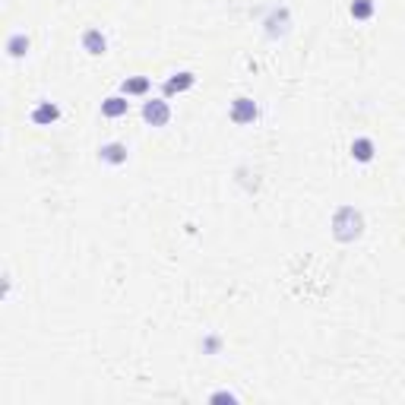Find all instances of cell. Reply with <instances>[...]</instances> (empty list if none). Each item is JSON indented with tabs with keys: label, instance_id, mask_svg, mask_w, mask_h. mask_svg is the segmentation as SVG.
Instances as JSON below:
<instances>
[{
	"label": "cell",
	"instance_id": "obj_13",
	"mask_svg": "<svg viewBox=\"0 0 405 405\" xmlns=\"http://www.w3.org/2000/svg\"><path fill=\"white\" fill-rule=\"evenodd\" d=\"M374 10H377L374 0H352L348 13H352V19H358V23H368L370 16H374Z\"/></svg>",
	"mask_w": 405,
	"mask_h": 405
},
{
	"label": "cell",
	"instance_id": "obj_10",
	"mask_svg": "<svg viewBox=\"0 0 405 405\" xmlns=\"http://www.w3.org/2000/svg\"><path fill=\"white\" fill-rule=\"evenodd\" d=\"M127 111H130V102H127V95H124V92H120V95H108L105 102H102V114H105V117H111V120L127 117Z\"/></svg>",
	"mask_w": 405,
	"mask_h": 405
},
{
	"label": "cell",
	"instance_id": "obj_2",
	"mask_svg": "<svg viewBox=\"0 0 405 405\" xmlns=\"http://www.w3.org/2000/svg\"><path fill=\"white\" fill-rule=\"evenodd\" d=\"M228 117H232V124H238V127H247V124H254V120L260 117V108H256L254 98L238 95L232 102V111H228Z\"/></svg>",
	"mask_w": 405,
	"mask_h": 405
},
{
	"label": "cell",
	"instance_id": "obj_6",
	"mask_svg": "<svg viewBox=\"0 0 405 405\" xmlns=\"http://www.w3.org/2000/svg\"><path fill=\"white\" fill-rule=\"evenodd\" d=\"M196 86V76L190 73V70H180V73H171L165 79V86H162V92L165 95H178V92H187Z\"/></svg>",
	"mask_w": 405,
	"mask_h": 405
},
{
	"label": "cell",
	"instance_id": "obj_12",
	"mask_svg": "<svg viewBox=\"0 0 405 405\" xmlns=\"http://www.w3.org/2000/svg\"><path fill=\"white\" fill-rule=\"evenodd\" d=\"M7 54L10 57H26V54H29V35H26V32H16V35H10L7 38Z\"/></svg>",
	"mask_w": 405,
	"mask_h": 405
},
{
	"label": "cell",
	"instance_id": "obj_8",
	"mask_svg": "<svg viewBox=\"0 0 405 405\" xmlns=\"http://www.w3.org/2000/svg\"><path fill=\"white\" fill-rule=\"evenodd\" d=\"M79 41H83V51L92 54V57H102L108 51V38L102 35V29H86Z\"/></svg>",
	"mask_w": 405,
	"mask_h": 405
},
{
	"label": "cell",
	"instance_id": "obj_7",
	"mask_svg": "<svg viewBox=\"0 0 405 405\" xmlns=\"http://www.w3.org/2000/svg\"><path fill=\"white\" fill-rule=\"evenodd\" d=\"M377 156V146L370 136H355L352 140V158L358 162V165H370Z\"/></svg>",
	"mask_w": 405,
	"mask_h": 405
},
{
	"label": "cell",
	"instance_id": "obj_1",
	"mask_svg": "<svg viewBox=\"0 0 405 405\" xmlns=\"http://www.w3.org/2000/svg\"><path fill=\"white\" fill-rule=\"evenodd\" d=\"M361 234H364V216L355 206H339L332 212V238L342 241V244H352Z\"/></svg>",
	"mask_w": 405,
	"mask_h": 405
},
{
	"label": "cell",
	"instance_id": "obj_5",
	"mask_svg": "<svg viewBox=\"0 0 405 405\" xmlns=\"http://www.w3.org/2000/svg\"><path fill=\"white\" fill-rule=\"evenodd\" d=\"M57 120H60V108L54 105V102H38V105L32 108V124H35V127H51Z\"/></svg>",
	"mask_w": 405,
	"mask_h": 405
},
{
	"label": "cell",
	"instance_id": "obj_14",
	"mask_svg": "<svg viewBox=\"0 0 405 405\" xmlns=\"http://www.w3.org/2000/svg\"><path fill=\"white\" fill-rule=\"evenodd\" d=\"M209 402H238V396L234 393H212Z\"/></svg>",
	"mask_w": 405,
	"mask_h": 405
},
{
	"label": "cell",
	"instance_id": "obj_9",
	"mask_svg": "<svg viewBox=\"0 0 405 405\" xmlns=\"http://www.w3.org/2000/svg\"><path fill=\"white\" fill-rule=\"evenodd\" d=\"M98 162H105V165H124V162H127V146L124 143H102L98 146Z\"/></svg>",
	"mask_w": 405,
	"mask_h": 405
},
{
	"label": "cell",
	"instance_id": "obj_3",
	"mask_svg": "<svg viewBox=\"0 0 405 405\" xmlns=\"http://www.w3.org/2000/svg\"><path fill=\"white\" fill-rule=\"evenodd\" d=\"M143 120L149 127H165L171 120V105L165 98H149V102H143Z\"/></svg>",
	"mask_w": 405,
	"mask_h": 405
},
{
	"label": "cell",
	"instance_id": "obj_4",
	"mask_svg": "<svg viewBox=\"0 0 405 405\" xmlns=\"http://www.w3.org/2000/svg\"><path fill=\"white\" fill-rule=\"evenodd\" d=\"M266 35L270 38H282L288 35V29H292V13H288V7H276L270 16H266Z\"/></svg>",
	"mask_w": 405,
	"mask_h": 405
},
{
	"label": "cell",
	"instance_id": "obj_15",
	"mask_svg": "<svg viewBox=\"0 0 405 405\" xmlns=\"http://www.w3.org/2000/svg\"><path fill=\"white\" fill-rule=\"evenodd\" d=\"M206 348H209V352H216V348H218V339H216V336L206 339Z\"/></svg>",
	"mask_w": 405,
	"mask_h": 405
},
{
	"label": "cell",
	"instance_id": "obj_11",
	"mask_svg": "<svg viewBox=\"0 0 405 405\" xmlns=\"http://www.w3.org/2000/svg\"><path fill=\"white\" fill-rule=\"evenodd\" d=\"M152 89V79L149 76H133V79H124V83H120V92H124V95H146V92Z\"/></svg>",
	"mask_w": 405,
	"mask_h": 405
}]
</instances>
